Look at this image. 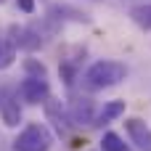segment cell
Returning <instances> with one entry per match:
<instances>
[{
	"mask_svg": "<svg viewBox=\"0 0 151 151\" xmlns=\"http://www.w3.org/2000/svg\"><path fill=\"white\" fill-rule=\"evenodd\" d=\"M125 77H127V66H125L122 61L101 58V61H96V64L88 66V72H85V85H88L90 90H106V88L119 85Z\"/></svg>",
	"mask_w": 151,
	"mask_h": 151,
	"instance_id": "obj_1",
	"label": "cell"
},
{
	"mask_svg": "<svg viewBox=\"0 0 151 151\" xmlns=\"http://www.w3.org/2000/svg\"><path fill=\"white\" fill-rule=\"evenodd\" d=\"M53 133L42 122H29L13 141V151H50Z\"/></svg>",
	"mask_w": 151,
	"mask_h": 151,
	"instance_id": "obj_2",
	"label": "cell"
},
{
	"mask_svg": "<svg viewBox=\"0 0 151 151\" xmlns=\"http://www.w3.org/2000/svg\"><path fill=\"white\" fill-rule=\"evenodd\" d=\"M19 98L29 106H37V104H45L50 98V85L45 77H24L19 82Z\"/></svg>",
	"mask_w": 151,
	"mask_h": 151,
	"instance_id": "obj_3",
	"label": "cell"
},
{
	"mask_svg": "<svg viewBox=\"0 0 151 151\" xmlns=\"http://www.w3.org/2000/svg\"><path fill=\"white\" fill-rule=\"evenodd\" d=\"M0 119L5 127H19L21 125V106H19V90L3 85L0 88Z\"/></svg>",
	"mask_w": 151,
	"mask_h": 151,
	"instance_id": "obj_4",
	"label": "cell"
},
{
	"mask_svg": "<svg viewBox=\"0 0 151 151\" xmlns=\"http://www.w3.org/2000/svg\"><path fill=\"white\" fill-rule=\"evenodd\" d=\"M42 106H45V119L56 127V133H58V135H66V133H69V127L74 125V122H72L69 109H66L58 98H48Z\"/></svg>",
	"mask_w": 151,
	"mask_h": 151,
	"instance_id": "obj_5",
	"label": "cell"
},
{
	"mask_svg": "<svg viewBox=\"0 0 151 151\" xmlns=\"http://www.w3.org/2000/svg\"><path fill=\"white\" fill-rule=\"evenodd\" d=\"M125 133L130 138V143L138 151H151V127L146 119L141 117H127L125 119Z\"/></svg>",
	"mask_w": 151,
	"mask_h": 151,
	"instance_id": "obj_6",
	"label": "cell"
},
{
	"mask_svg": "<svg viewBox=\"0 0 151 151\" xmlns=\"http://www.w3.org/2000/svg\"><path fill=\"white\" fill-rule=\"evenodd\" d=\"M69 114H72V122L74 125H90L96 119L93 114V101L90 98H74L72 106H69Z\"/></svg>",
	"mask_w": 151,
	"mask_h": 151,
	"instance_id": "obj_7",
	"label": "cell"
},
{
	"mask_svg": "<svg viewBox=\"0 0 151 151\" xmlns=\"http://www.w3.org/2000/svg\"><path fill=\"white\" fill-rule=\"evenodd\" d=\"M125 109H127V101H122V98H117V101H106L104 109H101L98 117H96V125H111L114 119H119V117L125 114Z\"/></svg>",
	"mask_w": 151,
	"mask_h": 151,
	"instance_id": "obj_8",
	"label": "cell"
},
{
	"mask_svg": "<svg viewBox=\"0 0 151 151\" xmlns=\"http://www.w3.org/2000/svg\"><path fill=\"white\" fill-rule=\"evenodd\" d=\"M16 40L11 35H0V72L3 69H11L16 64Z\"/></svg>",
	"mask_w": 151,
	"mask_h": 151,
	"instance_id": "obj_9",
	"label": "cell"
},
{
	"mask_svg": "<svg viewBox=\"0 0 151 151\" xmlns=\"http://www.w3.org/2000/svg\"><path fill=\"white\" fill-rule=\"evenodd\" d=\"M101 151H130V146L125 143V138L122 135H117V133H104V138H101Z\"/></svg>",
	"mask_w": 151,
	"mask_h": 151,
	"instance_id": "obj_10",
	"label": "cell"
},
{
	"mask_svg": "<svg viewBox=\"0 0 151 151\" xmlns=\"http://www.w3.org/2000/svg\"><path fill=\"white\" fill-rule=\"evenodd\" d=\"M24 72H27V77H48L45 64L37 61V58H27V61H24Z\"/></svg>",
	"mask_w": 151,
	"mask_h": 151,
	"instance_id": "obj_11",
	"label": "cell"
},
{
	"mask_svg": "<svg viewBox=\"0 0 151 151\" xmlns=\"http://www.w3.org/2000/svg\"><path fill=\"white\" fill-rule=\"evenodd\" d=\"M21 13H35V0H16Z\"/></svg>",
	"mask_w": 151,
	"mask_h": 151,
	"instance_id": "obj_12",
	"label": "cell"
},
{
	"mask_svg": "<svg viewBox=\"0 0 151 151\" xmlns=\"http://www.w3.org/2000/svg\"><path fill=\"white\" fill-rule=\"evenodd\" d=\"M0 3H3V0H0Z\"/></svg>",
	"mask_w": 151,
	"mask_h": 151,
	"instance_id": "obj_13",
	"label": "cell"
}]
</instances>
